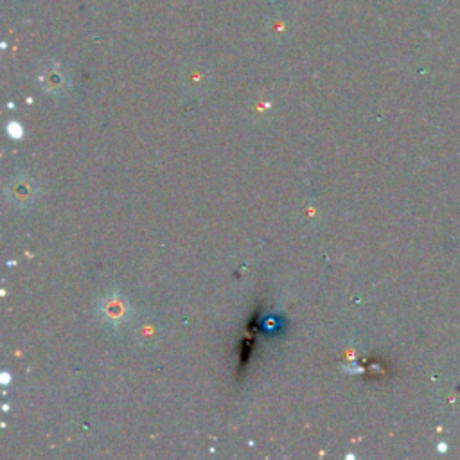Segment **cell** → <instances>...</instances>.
Instances as JSON below:
<instances>
[{"label":"cell","instance_id":"2","mask_svg":"<svg viewBox=\"0 0 460 460\" xmlns=\"http://www.w3.org/2000/svg\"><path fill=\"white\" fill-rule=\"evenodd\" d=\"M105 319L112 320V322H117V320L123 319L124 314V306L123 302L117 301V299H112V301H106V311H105Z\"/></svg>","mask_w":460,"mask_h":460},{"label":"cell","instance_id":"1","mask_svg":"<svg viewBox=\"0 0 460 460\" xmlns=\"http://www.w3.org/2000/svg\"><path fill=\"white\" fill-rule=\"evenodd\" d=\"M8 191L11 192V198L17 203H28L32 200V194H34V186L31 183V180L28 178H19L14 180L13 186L8 187Z\"/></svg>","mask_w":460,"mask_h":460}]
</instances>
